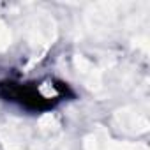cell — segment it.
<instances>
[{
    "label": "cell",
    "instance_id": "obj_1",
    "mask_svg": "<svg viewBox=\"0 0 150 150\" xmlns=\"http://www.w3.org/2000/svg\"><path fill=\"white\" fill-rule=\"evenodd\" d=\"M76 90L57 76L20 78L6 76L0 80V101L25 115H46L69 101L76 99Z\"/></svg>",
    "mask_w": 150,
    "mask_h": 150
}]
</instances>
